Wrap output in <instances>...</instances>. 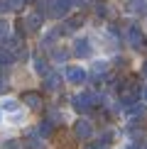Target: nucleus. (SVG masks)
<instances>
[{
    "instance_id": "nucleus-5",
    "label": "nucleus",
    "mask_w": 147,
    "mask_h": 149,
    "mask_svg": "<svg viewBox=\"0 0 147 149\" xmlns=\"http://www.w3.org/2000/svg\"><path fill=\"white\" fill-rule=\"evenodd\" d=\"M74 54H76L78 59H88L91 54H93L91 42H88V39H76V42H74Z\"/></svg>"
},
{
    "instance_id": "nucleus-9",
    "label": "nucleus",
    "mask_w": 147,
    "mask_h": 149,
    "mask_svg": "<svg viewBox=\"0 0 147 149\" xmlns=\"http://www.w3.org/2000/svg\"><path fill=\"white\" fill-rule=\"evenodd\" d=\"M22 24H27L29 32H37V29L42 27V15H39V12H32V15L24 17V22H22Z\"/></svg>"
},
{
    "instance_id": "nucleus-2",
    "label": "nucleus",
    "mask_w": 147,
    "mask_h": 149,
    "mask_svg": "<svg viewBox=\"0 0 147 149\" xmlns=\"http://www.w3.org/2000/svg\"><path fill=\"white\" fill-rule=\"evenodd\" d=\"M71 5H74V0H49V3H47V15L64 17V15H69Z\"/></svg>"
},
{
    "instance_id": "nucleus-3",
    "label": "nucleus",
    "mask_w": 147,
    "mask_h": 149,
    "mask_svg": "<svg viewBox=\"0 0 147 149\" xmlns=\"http://www.w3.org/2000/svg\"><path fill=\"white\" fill-rule=\"evenodd\" d=\"M64 76H66V81H69V83L78 86V83H83V81H86V71H83V66H69Z\"/></svg>"
},
{
    "instance_id": "nucleus-11",
    "label": "nucleus",
    "mask_w": 147,
    "mask_h": 149,
    "mask_svg": "<svg viewBox=\"0 0 147 149\" xmlns=\"http://www.w3.org/2000/svg\"><path fill=\"white\" fill-rule=\"evenodd\" d=\"M52 132H54V122L52 120H42L39 127H37V134H39V137H52Z\"/></svg>"
},
{
    "instance_id": "nucleus-18",
    "label": "nucleus",
    "mask_w": 147,
    "mask_h": 149,
    "mask_svg": "<svg viewBox=\"0 0 147 149\" xmlns=\"http://www.w3.org/2000/svg\"><path fill=\"white\" fill-rule=\"evenodd\" d=\"M54 59H57V61H64V59H66V52H61V49H57V52H54Z\"/></svg>"
},
{
    "instance_id": "nucleus-25",
    "label": "nucleus",
    "mask_w": 147,
    "mask_h": 149,
    "mask_svg": "<svg viewBox=\"0 0 147 149\" xmlns=\"http://www.w3.org/2000/svg\"><path fill=\"white\" fill-rule=\"evenodd\" d=\"M24 3H32V0H24Z\"/></svg>"
},
{
    "instance_id": "nucleus-19",
    "label": "nucleus",
    "mask_w": 147,
    "mask_h": 149,
    "mask_svg": "<svg viewBox=\"0 0 147 149\" xmlns=\"http://www.w3.org/2000/svg\"><path fill=\"white\" fill-rule=\"evenodd\" d=\"M8 149H20V147H17V142H12V139H10V142H8Z\"/></svg>"
},
{
    "instance_id": "nucleus-10",
    "label": "nucleus",
    "mask_w": 147,
    "mask_h": 149,
    "mask_svg": "<svg viewBox=\"0 0 147 149\" xmlns=\"http://www.w3.org/2000/svg\"><path fill=\"white\" fill-rule=\"evenodd\" d=\"M110 139H113V134H110V132H106V134H103V137L98 139V142H91V144H86L83 149H108V142H110Z\"/></svg>"
},
{
    "instance_id": "nucleus-22",
    "label": "nucleus",
    "mask_w": 147,
    "mask_h": 149,
    "mask_svg": "<svg viewBox=\"0 0 147 149\" xmlns=\"http://www.w3.org/2000/svg\"><path fill=\"white\" fill-rule=\"evenodd\" d=\"M142 98H145V103H147V88H145V93H142Z\"/></svg>"
},
{
    "instance_id": "nucleus-21",
    "label": "nucleus",
    "mask_w": 147,
    "mask_h": 149,
    "mask_svg": "<svg viewBox=\"0 0 147 149\" xmlns=\"http://www.w3.org/2000/svg\"><path fill=\"white\" fill-rule=\"evenodd\" d=\"M3 83H5V81H3V73H0V91H3Z\"/></svg>"
},
{
    "instance_id": "nucleus-15",
    "label": "nucleus",
    "mask_w": 147,
    "mask_h": 149,
    "mask_svg": "<svg viewBox=\"0 0 147 149\" xmlns=\"http://www.w3.org/2000/svg\"><path fill=\"white\" fill-rule=\"evenodd\" d=\"M106 71H108V64L106 61H96L93 64V76L98 78V76H106Z\"/></svg>"
},
{
    "instance_id": "nucleus-1",
    "label": "nucleus",
    "mask_w": 147,
    "mask_h": 149,
    "mask_svg": "<svg viewBox=\"0 0 147 149\" xmlns=\"http://www.w3.org/2000/svg\"><path fill=\"white\" fill-rule=\"evenodd\" d=\"M96 93H91V91H86V93H78V95H74V110H76V113H88L91 108H93L96 105Z\"/></svg>"
},
{
    "instance_id": "nucleus-20",
    "label": "nucleus",
    "mask_w": 147,
    "mask_h": 149,
    "mask_svg": "<svg viewBox=\"0 0 147 149\" xmlns=\"http://www.w3.org/2000/svg\"><path fill=\"white\" fill-rule=\"evenodd\" d=\"M142 76L147 78V61H145V64H142Z\"/></svg>"
},
{
    "instance_id": "nucleus-26",
    "label": "nucleus",
    "mask_w": 147,
    "mask_h": 149,
    "mask_svg": "<svg viewBox=\"0 0 147 149\" xmlns=\"http://www.w3.org/2000/svg\"><path fill=\"white\" fill-rule=\"evenodd\" d=\"M0 34H3V27H0Z\"/></svg>"
},
{
    "instance_id": "nucleus-12",
    "label": "nucleus",
    "mask_w": 147,
    "mask_h": 149,
    "mask_svg": "<svg viewBox=\"0 0 147 149\" xmlns=\"http://www.w3.org/2000/svg\"><path fill=\"white\" fill-rule=\"evenodd\" d=\"M81 24H83V17L76 15V17H69V20L64 22V29H66V32H74V29H78Z\"/></svg>"
},
{
    "instance_id": "nucleus-13",
    "label": "nucleus",
    "mask_w": 147,
    "mask_h": 149,
    "mask_svg": "<svg viewBox=\"0 0 147 149\" xmlns=\"http://www.w3.org/2000/svg\"><path fill=\"white\" fill-rule=\"evenodd\" d=\"M0 108H3V113H17V110H20V105H17V100L8 98V100L0 103Z\"/></svg>"
},
{
    "instance_id": "nucleus-4",
    "label": "nucleus",
    "mask_w": 147,
    "mask_h": 149,
    "mask_svg": "<svg viewBox=\"0 0 147 149\" xmlns=\"http://www.w3.org/2000/svg\"><path fill=\"white\" fill-rule=\"evenodd\" d=\"M74 134H76L78 139H91V134H93V125H91L88 120H78L76 125H74Z\"/></svg>"
},
{
    "instance_id": "nucleus-8",
    "label": "nucleus",
    "mask_w": 147,
    "mask_h": 149,
    "mask_svg": "<svg viewBox=\"0 0 147 149\" xmlns=\"http://www.w3.org/2000/svg\"><path fill=\"white\" fill-rule=\"evenodd\" d=\"M61 73H47L44 76V88L47 91H59V86H61Z\"/></svg>"
},
{
    "instance_id": "nucleus-14",
    "label": "nucleus",
    "mask_w": 147,
    "mask_h": 149,
    "mask_svg": "<svg viewBox=\"0 0 147 149\" xmlns=\"http://www.w3.org/2000/svg\"><path fill=\"white\" fill-rule=\"evenodd\" d=\"M34 71L39 73V76H47V73H49V69H47V61L42 59V56H37V59H34Z\"/></svg>"
},
{
    "instance_id": "nucleus-7",
    "label": "nucleus",
    "mask_w": 147,
    "mask_h": 149,
    "mask_svg": "<svg viewBox=\"0 0 147 149\" xmlns=\"http://www.w3.org/2000/svg\"><path fill=\"white\" fill-rule=\"evenodd\" d=\"M22 103L27 105V108L37 110V108H42V95L37 91H27V93H22Z\"/></svg>"
},
{
    "instance_id": "nucleus-16",
    "label": "nucleus",
    "mask_w": 147,
    "mask_h": 149,
    "mask_svg": "<svg viewBox=\"0 0 147 149\" xmlns=\"http://www.w3.org/2000/svg\"><path fill=\"white\" fill-rule=\"evenodd\" d=\"M142 8H145V0H130V3H127V10H130V12H137Z\"/></svg>"
},
{
    "instance_id": "nucleus-17",
    "label": "nucleus",
    "mask_w": 147,
    "mask_h": 149,
    "mask_svg": "<svg viewBox=\"0 0 147 149\" xmlns=\"http://www.w3.org/2000/svg\"><path fill=\"white\" fill-rule=\"evenodd\" d=\"M96 12H98L101 17H103V15L108 12V5H106V3H98V5H96Z\"/></svg>"
},
{
    "instance_id": "nucleus-23",
    "label": "nucleus",
    "mask_w": 147,
    "mask_h": 149,
    "mask_svg": "<svg viewBox=\"0 0 147 149\" xmlns=\"http://www.w3.org/2000/svg\"><path fill=\"white\" fill-rule=\"evenodd\" d=\"M127 149H137V144H130V147H127Z\"/></svg>"
},
{
    "instance_id": "nucleus-24",
    "label": "nucleus",
    "mask_w": 147,
    "mask_h": 149,
    "mask_svg": "<svg viewBox=\"0 0 147 149\" xmlns=\"http://www.w3.org/2000/svg\"><path fill=\"white\" fill-rule=\"evenodd\" d=\"M0 122H3V108H0Z\"/></svg>"
},
{
    "instance_id": "nucleus-6",
    "label": "nucleus",
    "mask_w": 147,
    "mask_h": 149,
    "mask_svg": "<svg viewBox=\"0 0 147 149\" xmlns=\"http://www.w3.org/2000/svg\"><path fill=\"white\" fill-rule=\"evenodd\" d=\"M127 42H130L132 49H142V44H145L142 29H140V27H130V29H127Z\"/></svg>"
},
{
    "instance_id": "nucleus-27",
    "label": "nucleus",
    "mask_w": 147,
    "mask_h": 149,
    "mask_svg": "<svg viewBox=\"0 0 147 149\" xmlns=\"http://www.w3.org/2000/svg\"><path fill=\"white\" fill-rule=\"evenodd\" d=\"M145 149H147V142H145Z\"/></svg>"
}]
</instances>
